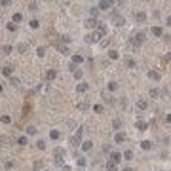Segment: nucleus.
Segmentation results:
<instances>
[{
    "instance_id": "nucleus-8",
    "label": "nucleus",
    "mask_w": 171,
    "mask_h": 171,
    "mask_svg": "<svg viewBox=\"0 0 171 171\" xmlns=\"http://www.w3.org/2000/svg\"><path fill=\"white\" fill-rule=\"evenodd\" d=\"M29 141H30V139L27 137L25 133H23V135H17V139H15V143H17L19 146H27V145H29Z\"/></svg>"
},
{
    "instance_id": "nucleus-38",
    "label": "nucleus",
    "mask_w": 171,
    "mask_h": 171,
    "mask_svg": "<svg viewBox=\"0 0 171 171\" xmlns=\"http://www.w3.org/2000/svg\"><path fill=\"white\" fill-rule=\"evenodd\" d=\"M124 160H128V162L133 160V150H125L124 152Z\"/></svg>"
},
{
    "instance_id": "nucleus-51",
    "label": "nucleus",
    "mask_w": 171,
    "mask_h": 171,
    "mask_svg": "<svg viewBox=\"0 0 171 171\" xmlns=\"http://www.w3.org/2000/svg\"><path fill=\"white\" fill-rule=\"evenodd\" d=\"M42 171H51V169H42Z\"/></svg>"
},
{
    "instance_id": "nucleus-14",
    "label": "nucleus",
    "mask_w": 171,
    "mask_h": 171,
    "mask_svg": "<svg viewBox=\"0 0 171 171\" xmlns=\"http://www.w3.org/2000/svg\"><path fill=\"white\" fill-rule=\"evenodd\" d=\"M112 23H114L116 27H122L125 23V19H124V17H120V15H112Z\"/></svg>"
},
{
    "instance_id": "nucleus-36",
    "label": "nucleus",
    "mask_w": 171,
    "mask_h": 171,
    "mask_svg": "<svg viewBox=\"0 0 171 171\" xmlns=\"http://www.w3.org/2000/svg\"><path fill=\"white\" fill-rule=\"evenodd\" d=\"M141 148H143V150H150V148H152V141H143Z\"/></svg>"
},
{
    "instance_id": "nucleus-13",
    "label": "nucleus",
    "mask_w": 171,
    "mask_h": 171,
    "mask_svg": "<svg viewBox=\"0 0 171 171\" xmlns=\"http://www.w3.org/2000/svg\"><path fill=\"white\" fill-rule=\"evenodd\" d=\"M12 23H15V25L23 23V13H21V12H15V13H13V17H12Z\"/></svg>"
},
{
    "instance_id": "nucleus-17",
    "label": "nucleus",
    "mask_w": 171,
    "mask_h": 171,
    "mask_svg": "<svg viewBox=\"0 0 171 171\" xmlns=\"http://www.w3.org/2000/svg\"><path fill=\"white\" fill-rule=\"evenodd\" d=\"M72 76H74V80H80V82H82V76H84L82 69H78V67H76V69L72 70Z\"/></svg>"
},
{
    "instance_id": "nucleus-11",
    "label": "nucleus",
    "mask_w": 171,
    "mask_h": 171,
    "mask_svg": "<svg viewBox=\"0 0 171 171\" xmlns=\"http://www.w3.org/2000/svg\"><path fill=\"white\" fill-rule=\"evenodd\" d=\"M88 89H89V84L84 82V80H82V82H78V86H76V91H78V93H86Z\"/></svg>"
},
{
    "instance_id": "nucleus-44",
    "label": "nucleus",
    "mask_w": 171,
    "mask_h": 171,
    "mask_svg": "<svg viewBox=\"0 0 171 171\" xmlns=\"http://www.w3.org/2000/svg\"><path fill=\"white\" fill-rule=\"evenodd\" d=\"M103 152H105V154H110V145H105V146H103Z\"/></svg>"
},
{
    "instance_id": "nucleus-7",
    "label": "nucleus",
    "mask_w": 171,
    "mask_h": 171,
    "mask_svg": "<svg viewBox=\"0 0 171 171\" xmlns=\"http://www.w3.org/2000/svg\"><path fill=\"white\" fill-rule=\"evenodd\" d=\"M0 72L6 76V78H12V76H13V67L12 65H4L2 69H0Z\"/></svg>"
},
{
    "instance_id": "nucleus-10",
    "label": "nucleus",
    "mask_w": 171,
    "mask_h": 171,
    "mask_svg": "<svg viewBox=\"0 0 171 171\" xmlns=\"http://www.w3.org/2000/svg\"><path fill=\"white\" fill-rule=\"evenodd\" d=\"M86 165H88V158H86V156H78V158H76V167L84 169Z\"/></svg>"
},
{
    "instance_id": "nucleus-5",
    "label": "nucleus",
    "mask_w": 171,
    "mask_h": 171,
    "mask_svg": "<svg viewBox=\"0 0 171 171\" xmlns=\"http://www.w3.org/2000/svg\"><path fill=\"white\" fill-rule=\"evenodd\" d=\"M44 78H46V82H53V80L57 78V70L55 69H48L46 74H44Z\"/></svg>"
},
{
    "instance_id": "nucleus-9",
    "label": "nucleus",
    "mask_w": 171,
    "mask_h": 171,
    "mask_svg": "<svg viewBox=\"0 0 171 171\" xmlns=\"http://www.w3.org/2000/svg\"><path fill=\"white\" fill-rule=\"evenodd\" d=\"M48 137L51 139V141H59V139H61V129H49Z\"/></svg>"
},
{
    "instance_id": "nucleus-26",
    "label": "nucleus",
    "mask_w": 171,
    "mask_h": 171,
    "mask_svg": "<svg viewBox=\"0 0 171 171\" xmlns=\"http://www.w3.org/2000/svg\"><path fill=\"white\" fill-rule=\"evenodd\" d=\"M112 128H114V129H116V133H118V131H120V128H122V120H120V118L112 120Z\"/></svg>"
},
{
    "instance_id": "nucleus-15",
    "label": "nucleus",
    "mask_w": 171,
    "mask_h": 171,
    "mask_svg": "<svg viewBox=\"0 0 171 171\" xmlns=\"http://www.w3.org/2000/svg\"><path fill=\"white\" fill-rule=\"evenodd\" d=\"M135 125H137V129H141V131H145V129L148 128V124L145 122V120H141V118H139L137 122H135Z\"/></svg>"
},
{
    "instance_id": "nucleus-31",
    "label": "nucleus",
    "mask_w": 171,
    "mask_h": 171,
    "mask_svg": "<svg viewBox=\"0 0 171 171\" xmlns=\"http://www.w3.org/2000/svg\"><path fill=\"white\" fill-rule=\"evenodd\" d=\"M8 80H10V86H13V88H17V86L21 84V80L17 78V76H12V78H8Z\"/></svg>"
},
{
    "instance_id": "nucleus-39",
    "label": "nucleus",
    "mask_w": 171,
    "mask_h": 171,
    "mask_svg": "<svg viewBox=\"0 0 171 171\" xmlns=\"http://www.w3.org/2000/svg\"><path fill=\"white\" fill-rule=\"evenodd\" d=\"M125 65H128L129 69H135V61L131 59V57H125Z\"/></svg>"
},
{
    "instance_id": "nucleus-16",
    "label": "nucleus",
    "mask_w": 171,
    "mask_h": 171,
    "mask_svg": "<svg viewBox=\"0 0 171 171\" xmlns=\"http://www.w3.org/2000/svg\"><path fill=\"white\" fill-rule=\"evenodd\" d=\"M124 141H125V135L122 131H118L114 135V143H116V145H120V143H124Z\"/></svg>"
},
{
    "instance_id": "nucleus-1",
    "label": "nucleus",
    "mask_w": 171,
    "mask_h": 171,
    "mask_svg": "<svg viewBox=\"0 0 171 171\" xmlns=\"http://www.w3.org/2000/svg\"><path fill=\"white\" fill-rule=\"evenodd\" d=\"M82 135H84V128H78L76 129V133H72V137L69 139V143H70V146H80L82 145Z\"/></svg>"
},
{
    "instance_id": "nucleus-21",
    "label": "nucleus",
    "mask_w": 171,
    "mask_h": 171,
    "mask_svg": "<svg viewBox=\"0 0 171 171\" xmlns=\"http://www.w3.org/2000/svg\"><path fill=\"white\" fill-rule=\"evenodd\" d=\"M13 49H15V48H13L12 44H4V46H2V53H6V55H10V53L13 51Z\"/></svg>"
},
{
    "instance_id": "nucleus-2",
    "label": "nucleus",
    "mask_w": 171,
    "mask_h": 171,
    "mask_svg": "<svg viewBox=\"0 0 171 171\" xmlns=\"http://www.w3.org/2000/svg\"><path fill=\"white\" fill-rule=\"evenodd\" d=\"M101 34L97 33V30H91V33H88L86 34V44H99L101 42Z\"/></svg>"
},
{
    "instance_id": "nucleus-33",
    "label": "nucleus",
    "mask_w": 171,
    "mask_h": 171,
    "mask_svg": "<svg viewBox=\"0 0 171 171\" xmlns=\"http://www.w3.org/2000/svg\"><path fill=\"white\" fill-rule=\"evenodd\" d=\"M137 107L141 110H145V109H148V101H145V99H141V101H137Z\"/></svg>"
},
{
    "instance_id": "nucleus-3",
    "label": "nucleus",
    "mask_w": 171,
    "mask_h": 171,
    "mask_svg": "<svg viewBox=\"0 0 171 171\" xmlns=\"http://www.w3.org/2000/svg\"><path fill=\"white\" fill-rule=\"evenodd\" d=\"M99 23H101V21H99V19H97V17H88V19H86V21H84V25H86V29H91V30H95Z\"/></svg>"
},
{
    "instance_id": "nucleus-27",
    "label": "nucleus",
    "mask_w": 171,
    "mask_h": 171,
    "mask_svg": "<svg viewBox=\"0 0 171 171\" xmlns=\"http://www.w3.org/2000/svg\"><path fill=\"white\" fill-rule=\"evenodd\" d=\"M6 30H8V33H17V25L10 21V23H6Z\"/></svg>"
},
{
    "instance_id": "nucleus-20",
    "label": "nucleus",
    "mask_w": 171,
    "mask_h": 171,
    "mask_svg": "<svg viewBox=\"0 0 171 171\" xmlns=\"http://www.w3.org/2000/svg\"><path fill=\"white\" fill-rule=\"evenodd\" d=\"M36 148H38V150H46V148H48L46 139H38V141H36Z\"/></svg>"
},
{
    "instance_id": "nucleus-25",
    "label": "nucleus",
    "mask_w": 171,
    "mask_h": 171,
    "mask_svg": "<svg viewBox=\"0 0 171 171\" xmlns=\"http://www.w3.org/2000/svg\"><path fill=\"white\" fill-rule=\"evenodd\" d=\"M109 57H110L112 61H116L120 57V51H118V49H109Z\"/></svg>"
},
{
    "instance_id": "nucleus-29",
    "label": "nucleus",
    "mask_w": 171,
    "mask_h": 171,
    "mask_svg": "<svg viewBox=\"0 0 171 171\" xmlns=\"http://www.w3.org/2000/svg\"><path fill=\"white\" fill-rule=\"evenodd\" d=\"M148 78L154 80V82H158V80H160V72H156V70H150V72H148Z\"/></svg>"
},
{
    "instance_id": "nucleus-42",
    "label": "nucleus",
    "mask_w": 171,
    "mask_h": 171,
    "mask_svg": "<svg viewBox=\"0 0 171 171\" xmlns=\"http://www.w3.org/2000/svg\"><path fill=\"white\" fill-rule=\"evenodd\" d=\"M29 10H30V12H36V10H38V4H36V2L29 4Z\"/></svg>"
},
{
    "instance_id": "nucleus-43",
    "label": "nucleus",
    "mask_w": 171,
    "mask_h": 171,
    "mask_svg": "<svg viewBox=\"0 0 171 171\" xmlns=\"http://www.w3.org/2000/svg\"><path fill=\"white\" fill-rule=\"evenodd\" d=\"M150 97H158V89H156V88L150 89Z\"/></svg>"
},
{
    "instance_id": "nucleus-49",
    "label": "nucleus",
    "mask_w": 171,
    "mask_h": 171,
    "mask_svg": "<svg viewBox=\"0 0 171 171\" xmlns=\"http://www.w3.org/2000/svg\"><path fill=\"white\" fill-rule=\"evenodd\" d=\"M122 171H131V169H129V167H125V169H122Z\"/></svg>"
},
{
    "instance_id": "nucleus-35",
    "label": "nucleus",
    "mask_w": 171,
    "mask_h": 171,
    "mask_svg": "<svg viewBox=\"0 0 171 171\" xmlns=\"http://www.w3.org/2000/svg\"><path fill=\"white\" fill-rule=\"evenodd\" d=\"M93 112H95V114H103V112H105V107L103 105H93Z\"/></svg>"
},
{
    "instance_id": "nucleus-40",
    "label": "nucleus",
    "mask_w": 171,
    "mask_h": 171,
    "mask_svg": "<svg viewBox=\"0 0 171 171\" xmlns=\"http://www.w3.org/2000/svg\"><path fill=\"white\" fill-rule=\"evenodd\" d=\"M107 88H109L110 91H116V89H118V84H116V82H109V86H107Z\"/></svg>"
},
{
    "instance_id": "nucleus-41",
    "label": "nucleus",
    "mask_w": 171,
    "mask_h": 171,
    "mask_svg": "<svg viewBox=\"0 0 171 171\" xmlns=\"http://www.w3.org/2000/svg\"><path fill=\"white\" fill-rule=\"evenodd\" d=\"M99 12V8H89V17H95Z\"/></svg>"
},
{
    "instance_id": "nucleus-4",
    "label": "nucleus",
    "mask_w": 171,
    "mask_h": 171,
    "mask_svg": "<svg viewBox=\"0 0 171 171\" xmlns=\"http://www.w3.org/2000/svg\"><path fill=\"white\" fill-rule=\"evenodd\" d=\"M86 61V57L82 55V53H72L70 55V63H72L74 67H78V65H82V63Z\"/></svg>"
},
{
    "instance_id": "nucleus-45",
    "label": "nucleus",
    "mask_w": 171,
    "mask_h": 171,
    "mask_svg": "<svg viewBox=\"0 0 171 171\" xmlns=\"http://www.w3.org/2000/svg\"><path fill=\"white\" fill-rule=\"evenodd\" d=\"M59 171H72V167L70 165H63V167H59Z\"/></svg>"
},
{
    "instance_id": "nucleus-37",
    "label": "nucleus",
    "mask_w": 171,
    "mask_h": 171,
    "mask_svg": "<svg viewBox=\"0 0 171 171\" xmlns=\"http://www.w3.org/2000/svg\"><path fill=\"white\" fill-rule=\"evenodd\" d=\"M112 6V2H99V10H109Z\"/></svg>"
},
{
    "instance_id": "nucleus-28",
    "label": "nucleus",
    "mask_w": 171,
    "mask_h": 171,
    "mask_svg": "<svg viewBox=\"0 0 171 171\" xmlns=\"http://www.w3.org/2000/svg\"><path fill=\"white\" fill-rule=\"evenodd\" d=\"M27 48H29V46H27L25 42H21V44H17V46H15V51H19V53H25V51H27Z\"/></svg>"
},
{
    "instance_id": "nucleus-34",
    "label": "nucleus",
    "mask_w": 171,
    "mask_h": 171,
    "mask_svg": "<svg viewBox=\"0 0 171 171\" xmlns=\"http://www.w3.org/2000/svg\"><path fill=\"white\" fill-rule=\"evenodd\" d=\"M29 27H30V29H38V27H40V21L36 19V17H34V19L29 21Z\"/></svg>"
},
{
    "instance_id": "nucleus-32",
    "label": "nucleus",
    "mask_w": 171,
    "mask_h": 171,
    "mask_svg": "<svg viewBox=\"0 0 171 171\" xmlns=\"http://www.w3.org/2000/svg\"><path fill=\"white\" fill-rule=\"evenodd\" d=\"M135 19H137V21H141V23H143V21H146V13H145V12H139V13H135Z\"/></svg>"
},
{
    "instance_id": "nucleus-23",
    "label": "nucleus",
    "mask_w": 171,
    "mask_h": 171,
    "mask_svg": "<svg viewBox=\"0 0 171 171\" xmlns=\"http://www.w3.org/2000/svg\"><path fill=\"white\" fill-rule=\"evenodd\" d=\"M91 148H93V143H91V141H84V143H82V150H84V152H89Z\"/></svg>"
},
{
    "instance_id": "nucleus-46",
    "label": "nucleus",
    "mask_w": 171,
    "mask_h": 171,
    "mask_svg": "<svg viewBox=\"0 0 171 171\" xmlns=\"http://www.w3.org/2000/svg\"><path fill=\"white\" fill-rule=\"evenodd\" d=\"M165 122H167V124H171V114H167V116H165Z\"/></svg>"
},
{
    "instance_id": "nucleus-47",
    "label": "nucleus",
    "mask_w": 171,
    "mask_h": 171,
    "mask_svg": "<svg viewBox=\"0 0 171 171\" xmlns=\"http://www.w3.org/2000/svg\"><path fill=\"white\" fill-rule=\"evenodd\" d=\"M165 23H167V27H171V15L167 17V19H165Z\"/></svg>"
},
{
    "instance_id": "nucleus-30",
    "label": "nucleus",
    "mask_w": 171,
    "mask_h": 171,
    "mask_svg": "<svg viewBox=\"0 0 171 171\" xmlns=\"http://www.w3.org/2000/svg\"><path fill=\"white\" fill-rule=\"evenodd\" d=\"M116 167H118V164H114V162L107 160V171H116Z\"/></svg>"
},
{
    "instance_id": "nucleus-18",
    "label": "nucleus",
    "mask_w": 171,
    "mask_h": 171,
    "mask_svg": "<svg viewBox=\"0 0 171 171\" xmlns=\"http://www.w3.org/2000/svg\"><path fill=\"white\" fill-rule=\"evenodd\" d=\"M152 34H154V36H164V29H162L160 25L152 27Z\"/></svg>"
},
{
    "instance_id": "nucleus-24",
    "label": "nucleus",
    "mask_w": 171,
    "mask_h": 171,
    "mask_svg": "<svg viewBox=\"0 0 171 171\" xmlns=\"http://www.w3.org/2000/svg\"><path fill=\"white\" fill-rule=\"evenodd\" d=\"M141 42H145V33H137V34H135L133 44H141Z\"/></svg>"
},
{
    "instance_id": "nucleus-22",
    "label": "nucleus",
    "mask_w": 171,
    "mask_h": 171,
    "mask_svg": "<svg viewBox=\"0 0 171 171\" xmlns=\"http://www.w3.org/2000/svg\"><path fill=\"white\" fill-rule=\"evenodd\" d=\"M46 51H48L46 46H38V48H36V55H38V57H46Z\"/></svg>"
},
{
    "instance_id": "nucleus-50",
    "label": "nucleus",
    "mask_w": 171,
    "mask_h": 171,
    "mask_svg": "<svg viewBox=\"0 0 171 171\" xmlns=\"http://www.w3.org/2000/svg\"><path fill=\"white\" fill-rule=\"evenodd\" d=\"M76 171H86V169H76Z\"/></svg>"
},
{
    "instance_id": "nucleus-19",
    "label": "nucleus",
    "mask_w": 171,
    "mask_h": 171,
    "mask_svg": "<svg viewBox=\"0 0 171 171\" xmlns=\"http://www.w3.org/2000/svg\"><path fill=\"white\" fill-rule=\"evenodd\" d=\"M0 122L6 124V125H10L12 124V116L10 114H0Z\"/></svg>"
},
{
    "instance_id": "nucleus-6",
    "label": "nucleus",
    "mask_w": 171,
    "mask_h": 171,
    "mask_svg": "<svg viewBox=\"0 0 171 171\" xmlns=\"http://www.w3.org/2000/svg\"><path fill=\"white\" fill-rule=\"evenodd\" d=\"M122 152H118V150H114V152H110V156H109V160L110 162H114V164H120V162H122Z\"/></svg>"
},
{
    "instance_id": "nucleus-12",
    "label": "nucleus",
    "mask_w": 171,
    "mask_h": 171,
    "mask_svg": "<svg viewBox=\"0 0 171 171\" xmlns=\"http://www.w3.org/2000/svg\"><path fill=\"white\" fill-rule=\"evenodd\" d=\"M25 135H27V137H34V135H38V129L34 128V125H27V128H25Z\"/></svg>"
},
{
    "instance_id": "nucleus-48",
    "label": "nucleus",
    "mask_w": 171,
    "mask_h": 171,
    "mask_svg": "<svg viewBox=\"0 0 171 171\" xmlns=\"http://www.w3.org/2000/svg\"><path fill=\"white\" fill-rule=\"evenodd\" d=\"M2 91H4V84L0 82V93H2Z\"/></svg>"
}]
</instances>
